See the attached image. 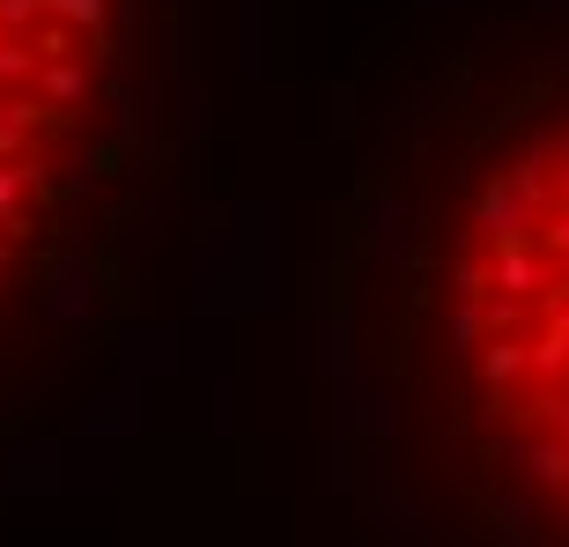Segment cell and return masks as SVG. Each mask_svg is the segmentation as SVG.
<instances>
[{
	"instance_id": "cell-2",
	"label": "cell",
	"mask_w": 569,
	"mask_h": 547,
	"mask_svg": "<svg viewBox=\"0 0 569 547\" xmlns=\"http://www.w3.org/2000/svg\"><path fill=\"white\" fill-rule=\"evenodd\" d=\"M200 0H0V421L141 289L186 156Z\"/></svg>"
},
{
	"instance_id": "cell-1",
	"label": "cell",
	"mask_w": 569,
	"mask_h": 547,
	"mask_svg": "<svg viewBox=\"0 0 569 547\" xmlns=\"http://www.w3.org/2000/svg\"><path fill=\"white\" fill-rule=\"evenodd\" d=\"M340 466L400 547H569V0L443 44L326 237Z\"/></svg>"
}]
</instances>
